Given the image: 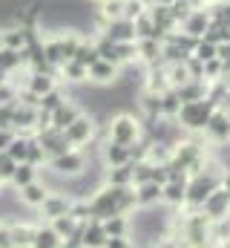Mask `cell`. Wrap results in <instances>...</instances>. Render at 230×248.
<instances>
[{
    "instance_id": "obj_14",
    "label": "cell",
    "mask_w": 230,
    "mask_h": 248,
    "mask_svg": "<svg viewBox=\"0 0 230 248\" xmlns=\"http://www.w3.org/2000/svg\"><path fill=\"white\" fill-rule=\"evenodd\" d=\"M29 248H63V240L52 231L49 222H38L35 225V237H32V246Z\"/></svg>"
},
{
    "instance_id": "obj_1",
    "label": "cell",
    "mask_w": 230,
    "mask_h": 248,
    "mask_svg": "<svg viewBox=\"0 0 230 248\" xmlns=\"http://www.w3.org/2000/svg\"><path fill=\"white\" fill-rule=\"evenodd\" d=\"M43 168H49L55 176L60 179H72V176H81L84 170H86V156L81 153V150H66V153H60V156H52Z\"/></svg>"
},
{
    "instance_id": "obj_20",
    "label": "cell",
    "mask_w": 230,
    "mask_h": 248,
    "mask_svg": "<svg viewBox=\"0 0 230 248\" xmlns=\"http://www.w3.org/2000/svg\"><path fill=\"white\" fill-rule=\"evenodd\" d=\"M49 225H52V231H55L60 240H69L78 228H81V222L72 217V214H63V217H55V219H49Z\"/></svg>"
},
{
    "instance_id": "obj_24",
    "label": "cell",
    "mask_w": 230,
    "mask_h": 248,
    "mask_svg": "<svg viewBox=\"0 0 230 248\" xmlns=\"http://www.w3.org/2000/svg\"><path fill=\"white\" fill-rule=\"evenodd\" d=\"M161 199V185H156V182H141V185H135V202L138 205H153V202H158Z\"/></svg>"
},
{
    "instance_id": "obj_31",
    "label": "cell",
    "mask_w": 230,
    "mask_h": 248,
    "mask_svg": "<svg viewBox=\"0 0 230 248\" xmlns=\"http://www.w3.org/2000/svg\"><path fill=\"white\" fill-rule=\"evenodd\" d=\"M216 58V44H207V41H201L199 46H196V61L199 63H207Z\"/></svg>"
},
{
    "instance_id": "obj_29",
    "label": "cell",
    "mask_w": 230,
    "mask_h": 248,
    "mask_svg": "<svg viewBox=\"0 0 230 248\" xmlns=\"http://www.w3.org/2000/svg\"><path fill=\"white\" fill-rule=\"evenodd\" d=\"M63 101H66V95L55 87V90H49L46 95H41V98H38V107H41V110H46V113H55Z\"/></svg>"
},
{
    "instance_id": "obj_39",
    "label": "cell",
    "mask_w": 230,
    "mask_h": 248,
    "mask_svg": "<svg viewBox=\"0 0 230 248\" xmlns=\"http://www.w3.org/2000/svg\"><path fill=\"white\" fill-rule=\"evenodd\" d=\"M3 187H6V182H3V179H0V190H3Z\"/></svg>"
},
{
    "instance_id": "obj_19",
    "label": "cell",
    "mask_w": 230,
    "mask_h": 248,
    "mask_svg": "<svg viewBox=\"0 0 230 248\" xmlns=\"http://www.w3.org/2000/svg\"><path fill=\"white\" fill-rule=\"evenodd\" d=\"M38 170H41V168H35V165H29V162H20V165L14 168V173H12L9 185L14 187V190H20L23 185H29V182H35V179H38Z\"/></svg>"
},
{
    "instance_id": "obj_34",
    "label": "cell",
    "mask_w": 230,
    "mask_h": 248,
    "mask_svg": "<svg viewBox=\"0 0 230 248\" xmlns=\"http://www.w3.org/2000/svg\"><path fill=\"white\" fill-rule=\"evenodd\" d=\"M12 139H14V130H9V127H0V150H6V147L12 144Z\"/></svg>"
},
{
    "instance_id": "obj_3",
    "label": "cell",
    "mask_w": 230,
    "mask_h": 248,
    "mask_svg": "<svg viewBox=\"0 0 230 248\" xmlns=\"http://www.w3.org/2000/svg\"><path fill=\"white\" fill-rule=\"evenodd\" d=\"M92 133H95V122H92L86 113H81V116L69 124L60 136H63V141H66L72 150H78V147H84V144L92 141Z\"/></svg>"
},
{
    "instance_id": "obj_32",
    "label": "cell",
    "mask_w": 230,
    "mask_h": 248,
    "mask_svg": "<svg viewBox=\"0 0 230 248\" xmlns=\"http://www.w3.org/2000/svg\"><path fill=\"white\" fill-rule=\"evenodd\" d=\"M14 107H17V101H6V104H0V127H9V130H12Z\"/></svg>"
},
{
    "instance_id": "obj_10",
    "label": "cell",
    "mask_w": 230,
    "mask_h": 248,
    "mask_svg": "<svg viewBox=\"0 0 230 248\" xmlns=\"http://www.w3.org/2000/svg\"><path fill=\"white\" fill-rule=\"evenodd\" d=\"M201 208H204V214L207 217H213V219H219V217H225L230 208V193L225 190V187L219 185L204 202H201Z\"/></svg>"
},
{
    "instance_id": "obj_38",
    "label": "cell",
    "mask_w": 230,
    "mask_h": 248,
    "mask_svg": "<svg viewBox=\"0 0 230 248\" xmlns=\"http://www.w3.org/2000/svg\"><path fill=\"white\" fill-rule=\"evenodd\" d=\"M187 3H193V6H199V3H201V0H187Z\"/></svg>"
},
{
    "instance_id": "obj_13",
    "label": "cell",
    "mask_w": 230,
    "mask_h": 248,
    "mask_svg": "<svg viewBox=\"0 0 230 248\" xmlns=\"http://www.w3.org/2000/svg\"><path fill=\"white\" fill-rule=\"evenodd\" d=\"M55 72H29V78H26V84H23V90H29V93H35L38 98L41 95H46L49 90H55Z\"/></svg>"
},
{
    "instance_id": "obj_12",
    "label": "cell",
    "mask_w": 230,
    "mask_h": 248,
    "mask_svg": "<svg viewBox=\"0 0 230 248\" xmlns=\"http://www.w3.org/2000/svg\"><path fill=\"white\" fill-rule=\"evenodd\" d=\"M81 113H84V110H81V107H78L75 101H69V98H66V101H63V104L58 107L55 113H52V130L63 133V130H66L69 124L75 122V119H78Z\"/></svg>"
},
{
    "instance_id": "obj_40",
    "label": "cell",
    "mask_w": 230,
    "mask_h": 248,
    "mask_svg": "<svg viewBox=\"0 0 230 248\" xmlns=\"http://www.w3.org/2000/svg\"><path fill=\"white\" fill-rule=\"evenodd\" d=\"M98 3H104V0H98Z\"/></svg>"
},
{
    "instance_id": "obj_33",
    "label": "cell",
    "mask_w": 230,
    "mask_h": 248,
    "mask_svg": "<svg viewBox=\"0 0 230 248\" xmlns=\"http://www.w3.org/2000/svg\"><path fill=\"white\" fill-rule=\"evenodd\" d=\"M181 101H178V93H167L161 95V113H178Z\"/></svg>"
},
{
    "instance_id": "obj_26",
    "label": "cell",
    "mask_w": 230,
    "mask_h": 248,
    "mask_svg": "<svg viewBox=\"0 0 230 248\" xmlns=\"http://www.w3.org/2000/svg\"><path fill=\"white\" fill-rule=\"evenodd\" d=\"M207 26H210V20H207V15L204 12H193L187 20H184V32L187 35H201V32H207Z\"/></svg>"
},
{
    "instance_id": "obj_5",
    "label": "cell",
    "mask_w": 230,
    "mask_h": 248,
    "mask_svg": "<svg viewBox=\"0 0 230 248\" xmlns=\"http://www.w3.org/2000/svg\"><path fill=\"white\" fill-rule=\"evenodd\" d=\"M216 187H219V179H216V176H210V173H207V176H204V173H196L193 182L187 185V199H184V202H190V205H201Z\"/></svg>"
},
{
    "instance_id": "obj_35",
    "label": "cell",
    "mask_w": 230,
    "mask_h": 248,
    "mask_svg": "<svg viewBox=\"0 0 230 248\" xmlns=\"http://www.w3.org/2000/svg\"><path fill=\"white\" fill-rule=\"evenodd\" d=\"M104 248H129V243H127V237H107Z\"/></svg>"
},
{
    "instance_id": "obj_18",
    "label": "cell",
    "mask_w": 230,
    "mask_h": 248,
    "mask_svg": "<svg viewBox=\"0 0 230 248\" xmlns=\"http://www.w3.org/2000/svg\"><path fill=\"white\" fill-rule=\"evenodd\" d=\"M58 72L63 75L66 84H86V81H89V69H86L84 63H78V61H66Z\"/></svg>"
},
{
    "instance_id": "obj_15",
    "label": "cell",
    "mask_w": 230,
    "mask_h": 248,
    "mask_svg": "<svg viewBox=\"0 0 230 248\" xmlns=\"http://www.w3.org/2000/svg\"><path fill=\"white\" fill-rule=\"evenodd\" d=\"M89 81L92 84H115L118 81V66L98 58V61L89 66Z\"/></svg>"
},
{
    "instance_id": "obj_6",
    "label": "cell",
    "mask_w": 230,
    "mask_h": 248,
    "mask_svg": "<svg viewBox=\"0 0 230 248\" xmlns=\"http://www.w3.org/2000/svg\"><path fill=\"white\" fill-rule=\"evenodd\" d=\"M35 225H38V222L12 219V222H9V248H29V246H32Z\"/></svg>"
},
{
    "instance_id": "obj_36",
    "label": "cell",
    "mask_w": 230,
    "mask_h": 248,
    "mask_svg": "<svg viewBox=\"0 0 230 248\" xmlns=\"http://www.w3.org/2000/svg\"><path fill=\"white\" fill-rule=\"evenodd\" d=\"M0 248H9V222L0 219Z\"/></svg>"
},
{
    "instance_id": "obj_11",
    "label": "cell",
    "mask_w": 230,
    "mask_h": 248,
    "mask_svg": "<svg viewBox=\"0 0 230 248\" xmlns=\"http://www.w3.org/2000/svg\"><path fill=\"white\" fill-rule=\"evenodd\" d=\"M104 243H107V234H104L101 219H86L84 222V231H81V246L84 248H104Z\"/></svg>"
},
{
    "instance_id": "obj_7",
    "label": "cell",
    "mask_w": 230,
    "mask_h": 248,
    "mask_svg": "<svg viewBox=\"0 0 230 248\" xmlns=\"http://www.w3.org/2000/svg\"><path fill=\"white\" fill-rule=\"evenodd\" d=\"M104 38L113 41V44H129V41H135V26H132V20H127V17L107 20V23H104Z\"/></svg>"
},
{
    "instance_id": "obj_4",
    "label": "cell",
    "mask_w": 230,
    "mask_h": 248,
    "mask_svg": "<svg viewBox=\"0 0 230 248\" xmlns=\"http://www.w3.org/2000/svg\"><path fill=\"white\" fill-rule=\"evenodd\" d=\"M107 133H110V141L129 147V144H135L141 127H138V122L132 116H115L113 122H110V127H107Z\"/></svg>"
},
{
    "instance_id": "obj_25",
    "label": "cell",
    "mask_w": 230,
    "mask_h": 248,
    "mask_svg": "<svg viewBox=\"0 0 230 248\" xmlns=\"http://www.w3.org/2000/svg\"><path fill=\"white\" fill-rule=\"evenodd\" d=\"M161 199H167L172 205H181L187 199V185L181 179H170L167 185H161Z\"/></svg>"
},
{
    "instance_id": "obj_16",
    "label": "cell",
    "mask_w": 230,
    "mask_h": 248,
    "mask_svg": "<svg viewBox=\"0 0 230 248\" xmlns=\"http://www.w3.org/2000/svg\"><path fill=\"white\" fill-rule=\"evenodd\" d=\"M104 165L107 168H121V165H129L132 159H129V147H124V144H115V141H107L104 144Z\"/></svg>"
},
{
    "instance_id": "obj_21",
    "label": "cell",
    "mask_w": 230,
    "mask_h": 248,
    "mask_svg": "<svg viewBox=\"0 0 230 248\" xmlns=\"http://www.w3.org/2000/svg\"><path fill=\"white\" fill-rule=\"evenodd\" d=\"M20 66H26V58H23V52H14V49H0V72H6V75H14Z\"/></svg>"
},
{
    "instance_id": "obj_17",
    "label": "cell",
    "mask_w": 230,
    "mask_h": 248,
    "mask_svg": "<svg viewBox=\"0 0 230 248\" xmlns=\"http://www.w3.org/2000/svg\"><path fill=\"white\" fill-rule=\"evenodd\" d=\"M204 130H207L216 141H225V139H230V116H228V113H213Z\"/></svg>"
},
{
    "instance_id": "obj_2",
    "label": "cell",
    "mask_w": 230,
    "mask_h": 248,
    "mask_svg": "<svg viewBox=\"0 0 230 248\" xmlns=\"http://www.w3.org/2000/svg\"><path fill=\"white\" fill-rule=\"evenodd\" d=\"M213 113H216V110H213V101H207V98L184 101V104L178 107V119H181L184 127H190V130H204Z\"/></svg>"
},
{
    "instance_id": "obj_28",
    "label": "cell",
    "mask_w": 230,
    "mask_h": 248,
    "mask_svg": "<svg viewBox=\"0 0 230 248\" xmlns=\"http://www.w3.org/2000/svg\"><path fill=\"white\" fill-rule=\"evenodd\" d=\"M72 61L84 63V66L89 69L92 63L98 61V52H95V44H92V41H81V44H78V49H75V58H72Z\"/></svg>"
},
{
    "instance_id": "obj_27",
    "label": "cell",
    "mask_w": 230,
    "mask_h": 248,
    "mask_svg": "<svg viewBox=\"0 0 230 248\" xmlns=\"http://www.w3.org/2000/svg\"><path fill=\"white\" fill-rule=\"evenodd\" d=\"M29 139H32V136H29ZM29 139H26V136H17V133H14V139H12V144H9V147H6L3 153H9V156H12V159L17 162V165H20V162H26V150H29Z\"/></svg>"
},
{
    "instance_id": "obj_30",
    "label": "cell",
    "mask_w": 230,
    "mask_h": 248,
    "mask_svg": "<svg viewBox=\"0 0 230 248\" xmlns=\"http://www.w3.org/2000/svg\"><path fill=\"white\" fill-rule=\"evenodd\" d=\"M14 168H17V162H14L9 153H3V150H0V179H3L6 185H9V179H12Z\"/></svg>"
},
{
    "instance_id": "obj_37",
    "label": "cell",
    "mask_w": 230,
    "mask_h": 248,
    "mask_svg": "<svg viewBox=\"0 0 230 248\" xmlns=\"http://www.w3.org/2000/svg\"><path fill=\"white\" fill-rule=\"evenodd\" d=\"M222 187H225V190L230 193V173H228V179H225V185H222Z\"/></svg>"
},
{
    "instance_id": "obj_8",
    "label": "cell",
    "mask_w": 230,
    "mask_h": 248,
    "mask_svg": "<svg viewBox=\"0 0 230 248\" xmlns=\"http://www.w3.org/2000/svg\"><path fill=\"white\" fill-rule=\"evenodd\" d=\"M49 196V187L43 185L41 179H35V182H29V185H23L17 190V199H20V205L23 208H29V211H38L41 205H43V199Z\"/></svg>"
},
{
    "instance_id": "obj_23",
    "label": "cell",
    "mask_w": 230,
    "mask_h": 248,
    "mask_svg": "<svg viewBox=\"0 0 230 248\" xmlns=\"http://www.w3.org/2000/svg\"><path fill=\"white\" fill-rule=\"evenodd\" d=\"M101 225H104V234L107 237H127V231H129V219L124 214H115V217L101 219Z\"/></svg>"
},
{
    "instance_id": "obj_9",
    "label": "cell",
    "mask_w": 230,
    "mask_h": 248,
    "mask_svg": "<svg viewBox=\"0 0 230 248\" xmlns=\"http://www.w3.org/2000/svg\"><path fill=\"white\" fill-rule=\"evenodd\" d=\"M69 208H72V199H69V196H63V193H49V196L43 199V205L38 208V214L49 222V219H55V217L69 214Z\"/></svg>"
},
{
    "instance_id": "obj_22",
    "label": "cell",
    "mask_w": 230,
    "mask_h": 248,
    "mask_svg": "<svg viewBox=\"0 0 230 248\" xmlns=\"http://www.w3.org/2000/svg\"><path fill=\"white\" fill-rule=\"evenodd\" d=\"M107 185L113 187H129L132 185V162L129 165H121V168H107Z\"/></svg>"
}]
</instances>
